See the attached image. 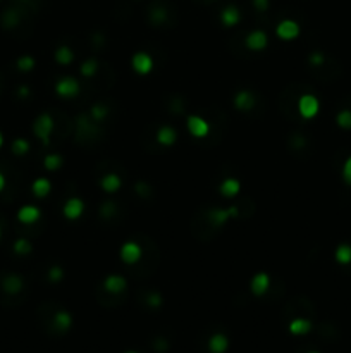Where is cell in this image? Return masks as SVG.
Listing matches in <instances>:
<instances>
[{"label": "cell", "mask_w": 351, "mask_h": 353, "mask_svg": "<svg viewBox=\"0 0 351 353\" xmlns=\"http://www.w3.org/2000/svg\"><path fill=\"white\" fill-rule=\"evenodd\" d=\"M52 129H54V119H52L50 114H41L36 117L35 124H33V131H35V135L43 141L45 145L50 143V135H52Z\"/></svg>", "instance_id": "6da1fadb"}, {"label": "cell", "mask_w": 351, "mask_h": 353, "mask_svg": "<svg viewBox=\"0 0 351 353\" xmlns=\"http://www.w3.org/2000/svg\"><path fill=\"white\" fill-rule=\"evenodd\" d=\"M298 111H300L301 117H305V119H312V117H315L320 111L319 98H317L315 95H310V93L303 95L300 98V102H298Z\"/></svg>", "instance_id": "7a4b0ae2"}, {"label": "cell", "mask_w": 351, "mask_h": 353, "mask_svg": "<svg viewBox=\"0 0 351 353\" xmlns=\"http://www.w3.org/2000/svg\"><path fill=\"white\" fill-rule=\"evenodd\" d=\"M55 92L62 98H74L79 93V83L74 78H64L55 84Z\"/></svg>", "instance_id": "3957f363"}, {"label": "cell", "mask_w": 351, "mask_h": 353, "mask_svg": "<svg viewBox=\"0 0 351 353\" xmlns=\"http://www.w3.org/2000/svg\"><path fill=\"white\" fill-rule=\"evenodd\" d=\"M186 126H188V131L194 136V138H205L208 135V131H210L208 122L200 116H189L186 121Z\"/></svg>", "instance_id": "277c9868"}, {"label": "cell", "mask_w": 351, "mask_h": 353, "mask_svg": "<svg viewBox=\"0 0 351 353\" xmlns=\"http://www.w3.org/2000/svg\"><path fill=\"white\" fill-rule=\"evenodd\" d=\"M276 33L281 40H295L298 35H300V25L296 21L291 19H284L277 25Z\"/></svg>", "instance_id": "5b68a950"}, {"label": "cell", "mask_w": 351, "mask_h": 353, "mask_svg": "<svg viewBox=\"0 0 351 353\" xmlns=\"http://www.w3.org/2000/svg\"><path fill=\"white\" fill-rule=\"evenodd\" d=\"M131 65L138 74H148L150 71L153 69V59H151L146 52H138V54L133 55Z\"/></svg>", "instance_id": "8992f818"}, {"label": "cell", "mask_w": 351, "mask_h": 353, "mask_svg": "<svg viewBox=\"0 0 351 353\" xmlns=\"http://www.w3.org/2000/svg\"><path fill=\"white\" fill-rule=\"evenodd\" d=\"M121 258L124 263H136L141 258V247L135 241H127L121 248Z\"/></svg>", "instance_id": "52a82bcc"}, {"label": "cell", "mask_w": 351, "mask_h": 353, "mask_svg": "<svg viewBox=\"0 0 351 353\" xmlns=\"http://www.w3.org/2000/svg\"><path fill=\"white\" fill-rule=\"evenodd\" d=\"M267 43H269V38L262 30H255L246 36V47H248L250 50L260 52L267 47Z\"/></svg>", "instance_id": "ba28073f"}, {"label": "cell", "mask_w": 351, "mask_h": 353, "mask_svg": "<svg viewBox=\"0 0 351 353\" xmlns=\"http://www.w3.org/2000/svg\"><path fill=\"white\" fill-rule=\"evenodd\" d=\"M83 210H84V204L81 198H69L64 205V215L71 220L81 217Z\"/></svg>", "instance_id": "9c48e42d"}, {"label": "cell", "mask_w": 351, "mask_h": 353, "mask_svg": "<svg viewBox=\"0 0 351 353\" xmlns=\"http://www.w3.org/2000/svg\"><path fill=\"white\" fill-rule=\"evenodd\" d=\"M38 219H40V209H36L35 205H25L17 212V220L23 224H33Z\"/></svg>", "instance_id": "30bf717a"}, {"label": "cell", "mask_w": 351, "mask_h": 353, "mask_svg": "<svg viewBox=\"0 0 351 353\" xmlns=\"http://www.w3.org/2000/svg\"><path fill=\"white\" fill-rule=\"evenodd\" d=\"M23 279L17 274H9L4 277L2 281V290L6 291L7 295H17L19 291L23 290Z\"/></svg>", "instance_id": "8fae6325"}, {"label": "cell", "mask_w": 351, "mask_h": 353, "mask_svg": "<svg viewBox=\"0 0 351 353\" xmlns=\"http://www.w3.org/2000/svg\"><path fill=\"white\" fill-rule=\"evenodd\" d=\"M269 286H270V277L269 274H265V272H258V274H255L253 279H251V291L257 296L264 295L265 291L269 290Z\"/></svg>", "instance_id": "7c38bea8"}, {"label": "cell", "mask_w": 351, "mask_h": 353, "mask_svg": "<svg viewBox=\"0 0 351 353\" xmlns=\"http://www.w3.org/2000/svg\"><path fill=\"white\" fill-rule=\"evenodd\" d=\"M234 105H236V109L238 111H250V109H253V105H255V97H253V93L251 92H239V93H236V97H234Z\"/></svg>", "instance_id": "4fadbf2b"}, {"label": "cell", "mask_w": 351, "mask_h": 353, "mask_svg": "<svg viewBox=\"0 0 351 353\" xmlns=\"http://www.w3.org/2000/svg\"><path fill=\"white\" fill-rule=\"evenodd\" d=\"M103 286H105V290L108 291V293H112V295H117V293H121V291H124L126 290V286H127V282L126 279L122 276H108L105 282H103Z\"/></svg>", "instance_id": "5bb4252c"}, {"label": "cell", "mask_w": 351, "mask_h": 353, "mask_svg": "<svg viewBox=\"0 0 351 353\" xmlns=\"http://www.w3.org/2000/svg\"><path fill=\"white\" fill-rule=\"evenodd\" d=\"M121 185H122L121 178L117 176V174H114V172L105 174V176L102 178V181H100L102 190L107 191V193H116L121 188Z\"/></svg>", "instance_id": "9a60e30c"}, {"label": "cell", "mask_w": 351, "mask_h": 353, "mask_svg": "<svg viewBox=\"0 0 351 353\" xmlns=\"http://www.w3.org/2000/svg\"><path fill=\"white\" fill-rule=\"evenodd\" d=\"M236 214H238V210H236L234 207H232V209H227V210L217 209V210H212L210 214H208V219H210V223L213 226H221V224H224L231 215H236Z\"/></svg>", "instance_id": "2e32d148"}, {"label": "cell", "mask_w": 351, "mask_h": 353, "mask_svg": "<svg viewBox=\"0 0 351 353\" xmlns=\"http://www.w3.org/2000/svg\"><path fill=\"white\" fill-rule=\"evenodd\" d=\"M221 19H222V25H224V26H236L239 23V19H241V14L234 6H229V7H226L224 11H222Z\"/></svg>", "instance_id": "e0dca14e"}, {"label": "cell", "mask_w": 351, "mask_h": 353, "mask_svg": "<svg viewBox=\"0 0 351 353\" xmlns=\"http://www.w3.org/2000/svg\"><path fill=\"white\" fill-rule=\"evenodd\" d=\"M175 140H178V133H175L170 126H162V128L157 131V141H159V143L165 145V147L174 145Z\"/></svg>", "instance_id": "ac0fdd59"}, {"label": "cell", "mask_w": 351, "mask_h": 353, "mask_svg": "<svg viewBox=\"0 0 351 353\" xmlns=\"http://www.w3.org/2000/svg\"><path fill=\"white\" fill-rule=\"evenodd\" d=\"M227 346H229V341H227L224 334H213L210 341H208V348H210L212 353H224Z\"/></svg>", "instance_id": "d6986e66"}, {"label": "cell", "mask_w": 351, "mask_h": 353, "mask_svg": "<svg viewBox=\"0 0 351 353\" xmlns=\"http://www.w3.org/2000/svg\"><path fill=\"white\" fill-rule=\"evenodd\" d=\"M239 190H241V185L238 180H234V178H227V180L222 181V185H221V193L224 196H229V198L238 195Z\"/></svg>", "instance_id": "ffe728a7"}, {"label": "cell", "mask_w": 351, "mask_h": 353, "mask_svg": "<svg viewBox=\"0 0 351 353\" xmlns=\"http://www.w3.org/2000/svg\"><path fill=\"white\" fill-rule=\"evenodd\" d=\"M33 190V195L38 196V198H43V196H47L52 190V185L49 180H45V178H38V180L33 183L31 186Z\"/></svg>", "instance_id": "44dd1931"}, {"label": "cell", "mask_w": 351, "mask_h": 353, "mask_svg": "<svg viewBox=\"0 0 351 353\" xmlns=\"http://www.w3.org/2000/svg\"><path fill=\"white\" fill-rule=\"evenodd\" d=\"M289 331L296 336H301V334H306L312 331V322L308 319H295L291 324H289Z\"/></svg>", "instance_id": "7402d4cb"}, {"label": "cell", "mask_w": 351, "mask_h": 353, "mask_svg": "<svg viewBox=\"0 0 351 353\" xmlns=\"http://www.w3.org/2000/svg\"><path fill=\"white\" fill-rule=\"evenodd\" d=\"M71 324H73V317H71L68 312H57L54 315V326L57 327V331H60V333L68 331L71 327Z\"/></svg>", "instance_id": "603a6c76"}, {"label": "cell", "mask_w": 351, "mask_h": 353, "mask_svg": "<svg viewBox=\"0 0 351 353\" xmlns=\"http://www.w3.org/2000/svg\"><path fill=\"white\" fill-rule=\"evenodd\" d=\"M334 257L341 266H348V263H351V245H346V243L339 245V247L336 248Z\"/></svg>", "instance_id": "cb8c5ba5"}, {"label": "cell", "mask_w": 351, "mask_h": 353, "mask_svg": "<svg viewBox=\"0 0 351 353\" xmlns=\"http://www.w3.org/2000/svg\"><path fill=\"white\" fill-rule=\"evenodd\" d=\"M55 60L60 65H69L74 60V52L69 47H59L55 52Z\"/></svg>", "instance_id": "d4e9b609"}, {"label": "cell", "mask_w": 351, "mask_h": 353, "mask_svg": "<svg viewBox=\"0 0 351 353\" xmlns=\"http://www.w3.org/2000/svg\"><path fill=\"white\" fill-rule=\"evenodd\" d=\"M336 122H338L339 128L343 129H351V111H341L336 116Z\"/></svg>", "instance_id": "484cf974"}, {"label": "cell", "mask_w": 351, "mask_h": 353, "mask_svg": "<svg viewBox=\"0 0 351 353\" xmlns=\"http://www.w3.org/2000/svg\"><path fill=\"white\" fill-rule=\"evenodd\" d=\"M31 243L28 241L25 238H19L16 243H14V252L17 253V255H26V253L31 252Z\"/></svg>", "instance_id": "4316f807"}, {"label": "cell", "mask_w": 351, "mask_h": 353, "mask_svg": "<svg viewBox=\"0 0 351 353\" xmlns=\"http://www.w3.org/2000/svg\"><path fill=\"white\" fill-rule=\"evenodd\" d=\"M45 167L49 171H55V169L62 167V157L60 155H47L45 157Z\"/></svg>", "instance_id": "83f0119b"}, {"label": "cell", "mask_w": 351, "mask_h": 353, "mask_svg": "<svg viewBox=\"0 0 351 353\" xmlns=\"http://www.w3.org/2000/svg\"><path fill=\"white\" fill-rule=\"evenodd\" d=\"M97 68H98V65H97V60H95V59H90V60H86V62H84V64L81 65V69H79V71H81L83 76L92 78L93 74L97 73Z\"/></svg>", "instance_id": "f1b7e54d"}, {"label": "cell", "mask_w": 351, "mask_h": 353, "mask_svg": "<svg viewBox=\"0 0 351 353\" xmlns=\"http://www.w3.org/2000/svg\"><path fill=\"white\" fill-rule=\"evenodd\" d=\"M35 68V59L30 57V55H23V57L17 59V69L19 71H31Z\"/></svg>", "instance_id": "f546056e"}, {"label": "cell", "mask_w": 351, "mask_h": 353, "mask_svg": "<svg viewBox=\"0 0 351 353\" xmlns=\"http://www.w3.org/2000/svg\"><path fill=\"white\" fill-rule=\"evenodd\" d=\"M28 150H30V143H28L26 140L23 138H17L16 141L12 143V152L16 155H25Z\"/></svg>", "instance_id": "4dcf8cb0"}, {"label": "cell", "mask_w": 351, "mask_h": 353, "mask_svg": "<svg viewBox=\"0 0 351 353\" xmlns=\"http://www.w3.org/2000/svg\"><path fill=\"white\" fill-rule=\"evenodd\" d=\"M2 21H4V25H6L7 28H12V26L17 25L19 16H17L16 11H7L6 14H4V19Z\"/></svg>", "instance_id": "1f68e13d"}, {"label": "cell", "mask_w": 351, "mask_h": 353, "mask_svg": "<svg viewBox=\"0 0 351 353\" xmlns=\"http://www.w3.org/2000/svg\"><path fill=\"white\" fill-rule=\"evenodd\" d=\"M343 180L346 185L351 186V155L346 159V162L343 164Z\"/></svg>", "instance_id": "d6a6232c"}, {"label": "cell", "mask_w": 351, "mask_h": 353, "mask_svg": "<svg viewBox=\"0 0 351 353\" xmlns=\"http://www.w3.org/2000/svg\"><path fill=\"white\" fill-rule=\"evenodd\" d=\"M92 114H93V117L97 121H102L103 117L107 116V107H103V105H95L93 109H92Z\"/></svg>", "instance_id": "836d02e7"}, {"label": "cell", "mask_w": 351, "mask_h": 353, "mask_svg": "<svg viewBox=\"0 0 351 353\" xmlns=\"http://www.w3.org/2000/svg\"><path fill=\"white\" fill-rule=\"evenodd\" d=\"M151 21H153L155 25L164 23L165 21V11H164V9H155V11L151 12Z\"/></svg>", "instance_id": "e575fe53"}, {"label": "cell", "mask_w": 351, "mask_h": 353, "mask_svg": "<svg viewBox=\"0 0 351 353\" xmlns=\"http://www.w3.org/2000/svg\"><path fill=\"white\" fill-rule=\"evenodd\" d=\"M62 276H64V272L60 267H52V269L49 271V279L50 281H59V279H62Z\"/></svg>", "instance_id": "d590c367"}, {"label": "cell", "mask_w": 351, "mask_h": 353, "mask_svg": "<svg viewBox=\"0 0 351 353\" xmlns=\"http://www.w3.org/2000/svg\"><path fill=\"white\" fill-rule=\"evenodd\" d=\"M310 62L315 65H322V62H324V55H322L320 52H315V54L310 55Z\"/></svg>", "instance_id": "8d00e7d4"}, {"label": "cell", "mask_w": 351, "mask_h": 353, "mask_svg": "<svg viewBox=\"0 0 351 353\" xmlns=\"http://www.w3.org/2000/svg\"><path fill=\"white\" fill-rule=\"evenodd\" d=\"M148 303L151 305V307H159V305L162 303V296H160V295H157V293L150 295V300H148Z\"/></svg>", "instance_id": "74e56055"}, {"label": "cell", "mask_w": 351, "mask_h": 353, "mask_svg": "<svg viewBox=\"0 0 351 353\" xmlns=\"http://www.w3.org/2000/svg\"><path fill=\"white\" fill-rule=\"evenodd\" d=\"M253 4L258 11H265V9L269 7V0H253Z\"/></svg>", "instance_id": "f35d334b"}, {"label": "cell", "mask_w": 351, "mask_h": 353, "mask_svg": "<svg viewBox=\"0 0 351 353\" xmlns=\"http://www.w3.org/2000/svg\"><path fill=\"white\" fill-rule=\"evenodd\" d=\"M28 92H30V90H28L26 86H21V88H19V95H21V97H26Z\"/></svg>", "instance_id": "ab89813d"}, {"label": "cell", "mask_w": 351, "mask_h": 353, "mask_svg": "<svg viewBox=\"0 0 351 353\" xmlns=\"http://www.w3.org/2000/svg\"><path fill=\"white\" fill-rule=\"evenodd\" d=\"M4 186H6V178H4V174L0 172V191L4 190Z\"/></svg>", "instance_id": "60d3db41"}, {"label": "cell", "mask_w": 351, "mask_h": 353, "mask_svg": "<svg viewBox=\"0 0 351 353\" xmlns=\"http://www.w3.org/2000/svg\"><path fill=\"white\" fill-rule=\"evenodd\" d=\"M2 145H4V135L0 133V147H2Z\"/></svg>", "instance_id": "b9f144b4"}, {"label": "cell", "mask_w": 351, "mask_h": 353, "mask_svg": "<svg viewBox=\"0 0 351 353\" xmlns=\"http://www.w3.org/2000/svg\"><path fill=\"white\" fill-rule=\"evenodd\" d=\"M0 236H2V229H0Z\"/></svg>", "instance_id": "7bdbcfd3"}, {"label": "cell", "mask_w": 351, "mask_h": 353, "mask_svg": "<svg viewBox=\"0 0 351 353\" xmlns=\"http://www.w3.org/2000/svg\"><path fill=\"white\" fill-rule=\"evenodd\" d=\"M310 353H317V351H310Z\"/></svg>", "instance_id": "ee69618b"}, {"label": "cell", "mask_w": 351, "mask_h": 353, "mask_svg": "<svg viewBox=\"0 0 351 353\" xmlns=\"http://www.w3.org/2000/svg\"><path fill=\"white\" fill-rule=\"evenodd\" d=\"M129 353H135V351H129Z\"/></svg>", "instance_id": "f6af8a7d"}]
</instances>
